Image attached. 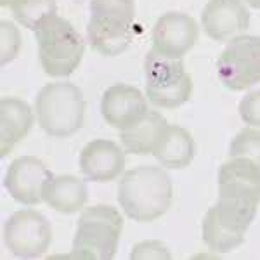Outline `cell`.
Masks as SVG:
<instances>
[{
    "mask_svg": "<svg viewBox=\"0 0 260 260\" xmlns=\"http://www.w3.org/2000/svg\"><path fill=\"white\" fill-rule=\"evenodd\" d=\"M40 64L49 77H68L80 66L83 40L64 18L52 14L35 30Z\"/></svg>",
    "mask_w": 260,
    "mask_h": 260,
    "instance_id": "4",
    "label": "cell"
},
{
    "mask_svg": "<svg viewBox=\"0 0 260 260\" xmlns=\"http://www.w3.org/2000/svg\"><path fill=\"white\" fill-rule=\"evenodd\" d=\"M144 73L146 94L154 106L172 110L191 99L192 78L180 59H169L156 50H149L144 59Z\"/></svg>",
    "mask_w": 260,
    "mask_h": 260,
    "instance_id": "7",
    "label": "cell"
},
{
    "mask_svg": "<svg viewBox=\"0 0 260 260\" xmlns=\"http://www.w3.org/2000/svg\"><path fill=\"white\" fill-rule=\"evenodd\" d=\"M4 243L16 257L37 258L52 243L50 222L37 210H18L4 224Z\"/></svg>",
    "mask_w": 260,
    "mask_h": 260,
    "instance_id": "9",
    "label": "cell"
},
{
    "mask_svg": "<svg viewBox=\"0 0 260 260\" xmlns=\"http://www.w3.org/2000/svg\"><path fill=\"white\" fill-rule=\"evenodd\" d=\"M125 169V153L116 142L94 139L80 153V170L92 182H111Z\"/></svg>",
    "mask_w": 260,
    "mask_h": 260,
    "instance_id": "14",
    "label": "cell"
},
{
    "mask_svg": "<svg viewBox=\"0 0 260 260\" xmlns=\"http://www.w3.org/2000/svg\"><path fill=\"white\" fill-rule=\"evenodd\" d=\"M35 111L39 125L47 136L70 137L83 125L85 98L75 83H47L37 94Z\"/></svg>",
    "mask_w": 260,
    "mask_h": 260,
    "instance_id": "2",
    "label": "cell"
},
{
    "mask_svg": "<svg viewBox=\"0 0 260 260\" xmlns=\"http://www.w3.org/2000/svg\"><path fill=\"white\" fill-rule=\"evenodd\" d=\"M201 24L210 39L225 42L248 30L250 12L241 0H208L201 12Z\"/></svg>",
    "mask_w": 260,
    "mask_h": 260,
    "instance_id": "13",
    "label": "cell"
},
{
    "mask_svg": "<svg viewBox=\"0 0 260 260\" xmlns=\"http://www.w3.org/2000/svg\"><path fill=\"white\" fill-rule=\"evenodd\" d=\"M33 127L30 104L18 98L0 99V156H7Z\"/></svg>",
    "mask_w": 260,
    "mask_h": 260,
    "instance_id": "16",
    "label": "cell"
},
{
    "mask_svg": "<svg viewBox=\"0 0 260 260\" xmlns=\"http://www.w3.org/2000/svg\"><path fill=\"white\" fill-rule=\"evenodd\" d=\"M219 196L260 203V167L246 158H231L219 170Z\"/></svg>",
    "mask_w": 260,
    "mask_h": 260,
    "instance_id": "15",
    "label": "cell"
},
{
    "mask_svg": "<svg viewBox=\"0 0 260 260\" xmlns=\"http://www.w3.org/2000/svg\"><path fill=\"white\" fill-rule=\"evenodd\" d=\"M101 115L108 125L121 132L148 115V103L139 89L127 83H115L104 90Z\"/></svg>",
    "mask_w": 260,
    "mask_h": 260,
    "instance_id": "12",
    "label": "cell"
},
{
    "mask_svg": "<svg viewBox=\"0 0 260 260\" xmlns=\"http://www.w3.org/2000/svg\"><path fill=\"white\" fill-rule=\"evenodd\" d=\"M118 203L136 222H153L170 208L172 180L161 167L141 165L123 174Z\"/></svg>",
    "mask_w": 260,
    "mask_h": 260,
    "instance_id": "1",
    "label": "cell"
},
{
    "mask_svg": "<svg viewBox=\"0 0 260 260\" xmlns=\"http://www.w3.org/2000/svg\"><path fill=\"white\" fill-rule=\"evenodd\" d=\"M153 154L167 169H186L194 160L196 144L186 128L167 125Z\"/></svg>",
    "mask_w": 260,
    "mask_h": 260,
    "instance_id": "17",
    "label": "cell"
},
{
    "mask_svg": "<svg viewBox=\"0 0 260 260\" xmlns=\"http://www.w3.org/2000/svg\"><path fill=\"white\" fill-rule=\"evenodd\" d=\"M240 116L246 125L260 128V90L250 92L241 99Z\"/></svg>",
    "mask_w": 260,
    "mask_h": 260,
    "instance_id": "23",
    "label": "cell"
},
{
    "mask_svg": "<svg viewBox=\"0 0 260 260\" xmlns=\"http://www.w3.org/2000/svg\"><path fill=\"white\" fill-rule=\"evenodd\" d=\"M198 24L184 12H167L153 28V50L169 59H182L194 47Z\"/></svg>",
    "mask_w": 260,
    "mask_h": 260,
    "instance_id": "11",
    "label": "cell"
},
{
    "mask_svg": "<svg viewBox=\"0 0 260 260\" xmlns=\"http://www.w3.org/2000/svg\"><path fill=\"white\" fill-rule=\"evenodd\" d=\"M134 21V0H90V21L87 26L90 45L103 56H118L132 42Z\"/></svg>",
    "mask_w": 260,
    "mask_h": 260,
    "instance_id": "3",
    "label": "cell"
},
{
    "mask_svg": "<svg viewBox=\"0 0 260 260\" xmlns=\"http://www.w3.org/2000/svg\"><path fill=\"white\" fill-rule=\"evenodd\" d=\"M258 205L219 196L205 213L201 233L207 246L217 253H228L245 241V234L257 215Z\"/></svg>",
    "mask_w": 260,
    "mask_h": 260,
    "instance_id": "6",
    "label": "cell"
},
{
    "mask_svg": "<svg viewBox=\"0 0 260 260\" xmlns=\"http://www.w3.org/2000/svg\"><path fill=\"white\" fill-rule=\"evenodd\" d=\"M231 158H246L260 167V128H243L229 144Z\"/></svg>",
    "mask_w": 260,
    "mask_h": 260,
    "instance_id": "21",
    "label": "cell"
},
{
    "mask_svg": "<svg viewBox=\"0 0 260 260\" xmlns=\"http://www.w3.org/2000/svg\"><path fill=\"white\" fill-rule=\"evenodd\" d=\"M220 82L240 92L260 82V37L238 35L229 42L217 62Z\"/></svg>",
    "mask_w": 260,
    "mask_h": 260,
    "instance_id": "8",
    "label": "cell"
},
{
    "mask_svg": "<svg viewBox=\"0 0 260 260\" xmlns=\"http://www.w3.org/2000/svg\"><path fill=\"white\" fill-rule=\"evenodd\" d=\"M246 4L253 9H260V0H246Z\"/></svg>",
    "mask_w": 260,
    "mask_h": 260,
    "instance_id": "24",
    "label": "cell"
},
{
    "mask_svg": "<svg viewBox=\"0 0 260 260\" xmlns=\"http://www.w3.org/2000/svg\"><path fill=\"white\" fill-rule=\"evenodd\" d=\"M123 219L110 205H95L82 212L73 238L71 257L111 260L116 255Z\"/></svg>",
    "mask_w": 260,
    "mask_h": 260,
    "instance_id": "5",
    "label": "cell"
},
{
    "mask_svg": "<svg viewBox=\"0 0 260 260\" xmlns=\"http://www.w3.org/2000/svg\"><path fill=\"white\" fill-rule=\"evenodd\" d=\"M167 128V120L158 111H148L141 121L127 130H121L120 139L123 149L130 154H153L160 142L163 130Z\"/></svg>",
    "mask_w": 260,
    "mask_h": 260,
    "instance_id": "19",
    "label": "cell"
},
{
    "mask_svg": "<svg viewBox=\"0 0 260 260\" xmlns=\"http://www.w3.org/2000/svg\"><path fill=\"white\" fill-rule=\"evenodd\" d=\"M89 191L83 180L75 175H57L49 180L44 191V201L61 213L80 212L87 203Z\"/></svg>",
    "mask_w": 260,
    "mask_h": 260,
    "instance_id": "18",
    "label": "cell"
},
{
    "mask_svg": "<svg viewBox=\"0 0 260 260\" xmlns=\"http://www.w3.org/2000/svg\"><path fill=\"white\" fill-rule=\"evenodd\" d=\"M12 16L24 28L35 31L45 18L57 14L56 0H9Z\"/></svg>",
    "mask_w": 260,
    "mask_h": 260,
    "instance_id": "20",
    "label": "cell"
},
{
    "mask_svg": "<svg viewBox=\"0 0 260 260\" xmlns=\"http://www.w3.org/2000/svg\"><path fill=\"white\" fill-rule=\"evenodd\" d=\"M45 163L35 156L16 158L4 175V187L21 205H39L44 200V191L52 179Z\"/></svg>",
    "mask_w": 260,
    "mask_h": 260,
    "instance_id": "10",
    "label": "cell"
},
{
    "mask_svg": "<svg viewBox=\"0 0 260 260\" xmlns=\"http://www.w3.org/2000/svg\"><path fill=\"white\" fill-rule=\"evenodd\" d=\"M21 47V37L14 24L2 21V62L12 61Z\"/></svg>",
    "mask_w": 260,
    "mask_h": 260,
    "instance_id": "22",
    "label": "cell"
}]
</instances>
